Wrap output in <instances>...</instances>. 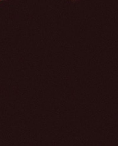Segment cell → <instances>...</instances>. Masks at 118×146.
<instances>
[{"mask_svg": "<svg viewBox=\"0 0 118 146\" xmlns=\"http://www.w3.org/2000/svg\"><path fill=\"white\" fill-rule=\"evenodd\" d=\"M0 1H7V0H0Z\"/></svg>", "mask_w": 118, "mask_h": 146, "instance_id": "6da1fadb", "label": "cell"}]
</instances>
